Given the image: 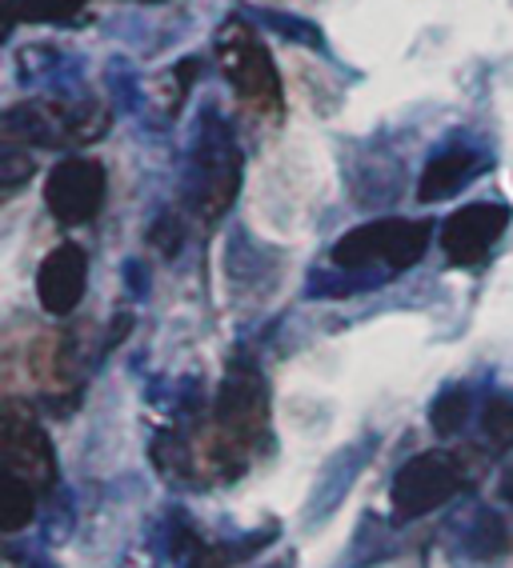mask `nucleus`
Wrapping results in <instances>:
<instances>
[{
  "label": "nucleus",
  "mask_w": 513,
  "mask_h": 568,
  "mask_svg": "<svg viewBox=\"0 0 513 568\" xmlns=\"http://www.w3.org/2000/svg\"><path fill=\"white\" fill-rule=\"evenodd\" d=\"M29 176H32V156L29 153H21V149H4V153H0V189H4V193L21 189Z\"/></svg>",
  "instance_id": "obj_14"
},
{
  "label": "nucleus",
  "mask_w": 513,
  "mask_h": 568,
  "mask_svg": "<svg viewBox=\"0 0 513 568\" xmlns=\"http://www.w3.org/2000/svg\"><path fill=\"white\" fill-rule=\"evenodd\" d=\"M229 560H233L229 552H217V548H201L189 568H229Z\"/></svg>",
  "instance_id": "obj_15"
},
{
  "label": "nucleus",
  "mask_w": 513,
  "mask_h": 568,
  "mask_svg": "<svg viewBox=\"0 0 513 568\" xmlns=\"http://www.w3.org/2000/svg\"><path fill=\"white\" fill-rule=\"evenodd\" d=\"M465 488V477L457 460L450 453H421V457L405 460L401 473L393 477L390 505L398 513V520L425 517L433 508H442L445 500H453Z\"/></svg>",
  "instance_id": "obj_3"
},
{
  "label": "nucleus",
  "mask_w": 513,
  "mask_h": 568,
  "mask_svg": "<svg viewBox=\"0 0 513 568\" xmlns=\"http://www.w3.org/2000/svg\"><path fill=\"white\" fill-rule=\"evenodd\" d=\"M221 425L237 437H256V428L265 425V393L253 376L221 388Z\"/></svg>",
  "instance_id": "obj_9"
},
{
  "label": "nucleus",
  "mask_w": 513,
  "mask_h": 568,
  "mask_svg": "<svg viewBox=\"0 0 513 568\" xmlns=\"http://www.w3.org/2000/svg\"><path fill=\"white\" fill-rule=\"evenodd\" d=\"M0 457L4 468L24 477L32 488H52L57 485V453H52L44 428L24 416L17 405H4V420H0Z\"/></svg>",
  "instance_id": "obj_6"
},
{
  "label": "nucleus",
  "mask_w": 513,
  "mask_h": 568,
  "mask_svg": "<svg viewBox=\"0 0 513 568\" xmlns=\"http://www.w3.org/2000/svg\"><path fill=\"white\" fill-rule=\"evenodd\" d=\"M217 61H221V77H225L253 109L281 112L278 69H273V57H269V49L261 44V37H256L253 29H245V24H229V29H221Z\"/></svg>",
  "instance_id": "obj_2"
},
{
  "label": "nucleus",
  "mask_w": 513,
  "mask_h": 568,
  "mask_svg": "<svg viewBox=\"0 0 513 568\" xmlns=\"http://www.w3.org/2000/svg\"><path fill=\"white\" fill-rule=\"evenodd\" d=\"M482 169V161L465 149H450V153H437L425 169H421L418 181V201H442V196L457 193L473 173Z\"/></svg>",
  "instance_id": "obj_10"
},
{
  "label": "nucleus",
  "mask_w": 513,
  "mask_h": 568,
  "mask_svg": "<svg viewBox=\"0 0 513 568\" xmlns=\"http://www.w3.org/2000/svg\"><path fill=\"white\" fill-rule=\"evenodd\" d=\"M37 517V488L17 473H0V528L4 532H21Z\"/></svg>",
  "instance_id": "obj_11"
},
{
  "label": "nucleus",
  "mask_w": 513,
  "mask_h": 568,
  "mask_svg": "<svg viewBox=\"0 0 513 568\" xmlns=\"http://www.w3.org/2000/svg\"><path fill=\"white\" fill-rule=\"evenodd\" d=\"M197 213L217 221L229 213L237 189H241V153L221 129H209L197 144Z\"/></svg>",
  "instance_id": "obj_5"
},
{
  "label": "nucleus",
  "mask_w": 513,
  "mask_h": 568,
  "mask_svg": "<svg viewBox=\"0 0 513 568\" xmlns=\"http://www.w3.org/2000/svg\"><path fill=\"white\" fill-rule=\"evenodd\" d=\"M510 229V209L505 204H465L442 224V253L450 264H477L493 244Z\"/></svg>",
  "instance_id": "obj_7"
},
{
  "label": "nucleus",
  "mask_w": 513,
  "mask_h": 568,
  "mask_svg": "<svg viewBox=\"0 0 513 568\" xmlns=\"http://www.w3.org/2000/svg\"><path fill=\"white\" fill-rule=\"evenodd\" d=\"M430 248V224L425 221H373L350 229L333 244V261L341 268H370V264H390V268H410Z\"/></svg>",
  "instance_id": "obj_1"
},
{
  "label": "nucleus",
  "mask_w": 513,
  "mask_h": 568,
  "mask_svg": "<svg viewBox=\"0 0 513 568\" xmlns=\"http://www.w3.org/2000/svg\"><path fill=\"white\" fill-rule=\"evenodd\" d=\"M84 284H89V256H84L81 244L64 241L41 261V273H37V301H41L44 313L69 316L72 308L81 305Z\"/></svg>",
  "instance_id": "obj_8"
},
{
  "label": "nucleus",
  "mask_w": 513,
  "mask_h": 568,
  "mask_svg": "<svg viewBox=\"0 0 513 568\" xmlns=\"http://www.w3.org/2000/svg\"><path fill=\"white\" fill-rule=\"evenodd\" d=\"M104 164L93 156H64L44 181V204L61 224H89L104 204Z\"/></svg>",
  "instance_id": "obj_4"
},
{
  "label": "nucleus",
  "mask_w": 513,
  "mask_h": 568,
  "mask_svg": "<svg viewBox=\"0 0 513 568\" xmlns=\"http://www.w3.org/2000/svg\"><path fill=\"white\" fill-rule=\"evenodd\" d=\"M482 428H485V437H490L493 445L502 448V453H510V448H513V400H510V396H493L490 405H485Z\"/></svg>",
  "instance_id": "obj_13"
},
{
  "label": "nucleus",
  "mask_w": 513,
  "mask_h": 568,
  "mask_svg": "<svg viewBox=\"0 0 513 568\" xmlns=\"http://www.w3.org/2000/svg\"><path fill=\"white\" fill-rule=\"evenodd\" d=\"M470 393H462V388H450V393H442L437 400H433L430 408V425L437 437H453V433H462V425L470 420Z\"/></svg>",
  "instance_id": "obj_12"
},
{
  "label": "nucleus",
  "mask_w": 513,
  "mask_h": 568,
  "mask_svg": "<svg viewBox=\"0 0 513 568\" xmlns=\"http://www.w3.org/2000/svg\"><path fill=\"white\" fill-rule=\"evenodd\" d=\"M502 497L513 505V468H505V473H502Z\"/></svg>",
  "instance_id": "obj_16"
}]
</instances>
